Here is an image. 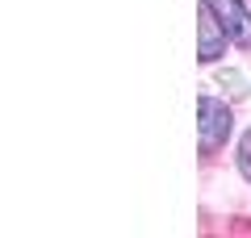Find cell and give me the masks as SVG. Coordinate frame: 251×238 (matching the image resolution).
I'll use <instances>...</instances> for the list:
<instances>
[{
    "label": "cell",
    "instance_id": "cell-4",
    "mask_svg": "<svg viewBox=\"0 0 251 238\" xmlns=\"http://www.w3.org/2000/svg\"><path fill=\"white\" fill-rule=\"evenodd\" d=\"M239 167H243V176L251 180V130L243 134V142H239Z\"/></svg>",
    "mask_w": 251,
    "mask_h": 238
},
{
    "label": "cell",
    "instance_id": "cell-3",
    "mask_svg": "<svg viewBox=\"0 0 251 238\" xmlns=\"http://www.w3.org/2000/svg\"><path fill=\"white\" fill-rule=\"evenodd\" d=\"M226 29H222V21L214 17V9L209 4H201V46H197V59L201 63H214L218 54L226 50Z\"/></svg>",
    "mask_w": 251,
    "mask_h": 238
},
{
    "label": "cell",
    "instance_id": "cell-2",
    "mask_svg": "<svg viewBox=\"0 0 251 238\" xmlns=\"http://www.w3.org/2000/svg\"><path fill=\"white\" fill-rule=\"evenodd\" d=\"M201 4L214 9V17L222 21V29H226L239 46H251V13L243 9L239 0H201Z\"/></svg>",
    "mask_w": 251,
    "mask_h": 238
},
{
    "label": "cell",
    "instance_id": "cell-1",
    "mask_svg": "<svg viewBox=\"0 0 251 238\" xmlns=\"http://www.w3.org/2000/svg\"><path fill=\"white\" fill-rule=\"evenodd\" d=\"M197 121H201V150H218L226 138H230V109L214 96H201L197 100Z\"/></svg>",
    "mask_w": 251,
    "mask_h": 238
}]
</instances>
